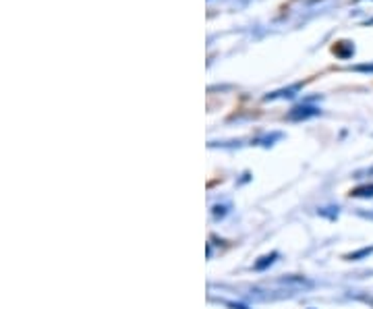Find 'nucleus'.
<instances>
[{
	"label": "nucleus",
	"instance_id": "1",
	"mask_svg": "<svg viewBox=\"0 0 373 309\" xmlns=\"http://www.w3.org/2000/svg\"><path fill=\"white\" fill-rule=\"evenodd\" d=\"M315 115H320V108H315V106H297L295 111H291L289 119H293V121H305V119L315 117Z\"/></svg>",
	"mask_w": 373,
	"mask_h": 309
},
{
	"label": "nucleus",
	"instance_id": "2",
	"mask_svg": "<svg viewBox=\"0 0 373 309\" xmlns=\"http://www.w3.org/2000/svg\"><path fill=\"white\" fill-rule=\"evenodd\" d=\"M295 91H299V87H289V89H280V91H274L269 93L265 100H278V98H293Z\"/></svg>",
	"mask_w": 373,
	"mask_h": 309
},
{
	"label": "nucleus",
	"instance_id": "3",
	"mask_svg": "<svg viewBox=\"0 0 373 309\" xmlns=\"http://www.w3.org/2000/svg\"><path fill=\"white\" fill-rule=\"evenodd\" d=\"M352 197H373V185H363L350 191Z\"/></svg>",
	"mask_w": 373,
	"mask_h": 309
},
{
	"label": "nucleus",
	"instance_id": "4",
	"mask_svg": "<svg viewBox=\"0 0 373 309\" xmlns=\"http://www.w3.org/2000/svg\"><path fill=\"white\" fill-rule=\"evenodd\" d=\"M276 258H278V253H272V255H263V258H259V262H255V270H263V268L272 266Z\"/></svg>",
	"mask_w": 373,
	"mask_h": 309
},
{
	"label": "nucleus",
	"instance_id": "5",
	"mask_svg": "<svg viewBox=\"0 0 373 309\" xmlns=\"http://www.w3.org/2000/svg\"><path fill=\"white\" fill-rule=\"evenodd\" d=\"M373 249H361V251H357V253H350V255H346V260H359V258H365V255H369Z\"/></svg>",
	"mask_w": 373,
	"mask_h": 309
}]
</instances>
